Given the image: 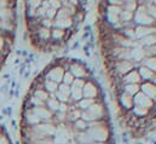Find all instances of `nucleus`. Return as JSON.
Returning a JSON list of instances; mask_svg holds the SVG:
<instances>
[{"label":"nucleus","mask_w":156,"mask_h":144,"mask_svg":"<svg viewBox=\"0 0 156 144\" xmlns=\"http://www.w3.org/2000/svg\"><path fill=\"white\" fill-rule=\"evenodd\" d=\"M90 144H114V142H113V139L112 141H109V142H92V143Z\"/></svg>","instance_id":"5"},{"label":"nucleus","mask_w":156,"mask_h":144,"mask_svg":"<svg viewBox=\"0 0 156 144\" xmlns=\"http://www.w3.org/2000/svg\"><path fill=\"white\" fill-rule=\"evenodd\" d=\"M18 0H0V70L15 44Z\"/></svg>","instance_id":"3"},{"label":"nucleus","mask_w":156,"mask_h":144,"mask_svg":"<svg viewBox=\"0 0 156 144\" xmlns=\"http://www.w3.org/2000/svg\"><path fill=\"white\" fill-rule=\"evenodd\" d=\"M90 0H23L32 46L41 52L64 47L83 22Z\"/></svg>","instance_id":"2"},{"label":"nucleus","mask_w":156,"mask_h":144,"mask_svg":"<svg viewBox=\"0 0 156 144\" xmlns=\"http://www.w3.org/2000/svg\"><path fill=\"white\" fill-rule=\"evenodd\" d=\"M0 144H12L7 132L5 131L2 126H0Z\"/></svg>","instance_id":"4"},{"label":"nucleus","mask_w":156,"mask_h":144,"mask_svg":"<svg viewBox=\"0 0 156 144\" xmlns=\"http://www.w3.org/2000/svg\"><path fill=\"white\" fill-rule=\"evenodd\" d=\"M97 29L119 121L145 137L156 127V0H99Z\"/></svg>","instance_id":"1"}]
</instances>
